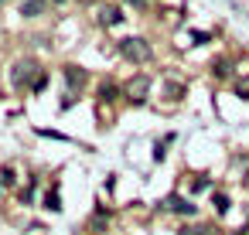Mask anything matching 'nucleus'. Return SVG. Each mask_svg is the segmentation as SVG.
<instances>
[{"mask_svg":"<svg viewBox=\"0 0 249 235\" xmlns=\"http://www.w3.org/2000/svg\"><path fill=\"white\" fill-rule=\"evenodd\" d=\"M215 208H218V211H229V198H225V194H215Z\"/></svg>","mask_w":249,"mask_h":235,"instance_id":"obj_11","label":"nucleus"},{"mask_svg":"<svg viewBox=\"0 0 249 235\" xmlns=\"http://www.w3.org/2000/svg\"><path fill=\"white\" fill-rule=\"evenodd\" d=\"M147 89H150V79H147V75H140L137 82H130V89H126V92H130V99H137V102H143V96H147Z\"/></svg>","mask_w":249,"mask_h":235,"instance_id":"obj_2","label":"nucleus"},{"mask_svg":"<svg viewBox=\"0 0 249 235\" xmlns=\"http://www.w3.org/2000/svg\"><path fill=\"white\" fill-rule=\"evenodd\" d=\"M120 21H123L120 7H106V11H103V24H120Z\"/></svg>","mask_w":249,"mask_h":235,"instance_id":"obj_6","label":"nucleus"},{"mask_svg":"<svg viewBox=\"0 0 249 235\" xmlns=\"http://www.w3.org/2000/svg\"><path fill=\"white\" fill-rule=\"evenodd\" d=\"M120 51H123L130 62H147V58H150V48H147L140 38H123V41H120Z\"/></svg>","mask_w":249,"mask_h":235,"instance_id":"obj_1","label":"nucleus"},{"mask_svg":"<svg viewBox=\"0 0 249 235\" xmlns=\"http://www.w3.org/2000/svg\"><path fill=\"white\" fill-rule=\"evenodd\" d=\"M65 79H69V85H75V82H79V85H82V72H75V68H72V65H69V68H65Z\"/></svg>","mask_w":249,"mask_h":235,"instance_id":"obj_7","label":"nucleus"},{"mask_svg":"<svg viewBox=\"0 0 249 235\" xmlns=\"http://www.w3.org/2000/svg\"><path fill=\"white\" fill-rule=\"evenodd\" d=\"M99 99H106V102H109V99H116V85H109V82H106V85L99 89Z\"/></svg>","mask_w":249,"mask_h":235,"instance_id":"obj_8","label":"nucleus"},{"mask_svg":"<svg viewBox=\"0 0 249 235\" xmlns=\"http://www.w3.org/2000/svg\"><path fill=\"white\" fill-rule=\"evenodd\" d=\"M7 184H14V170H11V167L0 170V187H7Z\"/></svg>","mask_w":249,"mask_h":235,"instance_id":"obj_9","label":"nucleus"},{"mask_svg":"<svg viewBox=\"0 0 249 235\" xmlns=\"http://www.w3.org/2000/svg\"><path fill=\"white\" fill-rule=\"evenodd\" d=\"M164 208H171V211H181V215H195V204H188L184 198H178V194H171L167 201H164Z\"/></svg>","mask_w":249,"mask_h":235,"instance_id":"obj_4","label":"nucleus"},{"mask_svg":"<svg viewBox=\"0 0 249 235\" xmlns=\"http://www.w3.org/2000/svg\"><path fill=\"white\" fill-rule=\"evenodd\" d=\"M45 11V0H24V4H21V14L24 17H38Z\"/></svg>","mask_w":249,"mask_h":235,"instance_id":"obj_5","label":"nucleus"},{"mask_svg":"<svg viewBox=\"0 0 249 235\" xmlns=\"http://www.w3.org/2000/svg\"><path fill=\"white\" fill-rule=\"evenodd\" d=\"M31 72H35V65H31V62H21V65L14 68V85H28V82H31ZM31 85H35V82H31Z\"/></svg>","mask_w":249,"mask_h":235,"instance_id":"obj_3","label":"nucleus"},{"mask_svg":"<svg viewBox=\"0 0 249 235\" xmlns=\"http://www.w3.org/2000/svg\"><path fill=\"white\" fill-rule=\"evenodd\" d=\"M58 4H62V0H58Z\"/></svg>","mask_w":249,"mask_h":235,"instance_id":"obj_12","label":"nucleus"},{"mask_svg":"<svg viewBox=\"0 0 249 235\" xmlns=\"http://www.w3.org/2000/svg\"><path fill=\"white\" fill-rule=\"evenodd\" d=\"M45 208H52V211H58V208H62V204H58V194H55V191H52V194L45 198Z\"/></svg>","mask_w":249,"mask_h":235,"instance_id":"obj_10","label":"nucleus"}]
</instances>
